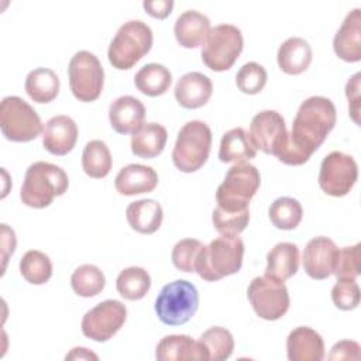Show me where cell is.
I'll return each instance as SVG.
<instances>
[{
	"label": "cell",
	"instance_id": "6da1fadb",
	"mask_svg": "<svg viewBox=\"0 0 361 361\" xmlns=\"http://www.w3.org/2000/svg\"><path fill=\"white\" fill-rule=\"evenodd\" d=\"M336 120V106L330 99L323 96L307 97L296 111L288 148L279 161L293 166L307 162L334 128Z\"/></svg>",
	"mask_w": 361,
	"mask_h": 361
},
{
	"label": "cell",
	"instance_id": "7a4b0ae2",
	"mask_svg": "<svg viewBox=\"0 0 361 361\" xmlns=\"http://www.w3.org/2000/svg\"><path fill=\"white\" fill-rule=\"evenodd\" d=\"M243 258V240L238 235H220L200 248L195 272L207 282L220 281L237 274L241 269Z\"/></svg>",
	"mask_w": 361,
	"mask_h": 361
},
{
	"label": "cell",
	"instance_id": "3957f363",
	"mask_svg": "<svg viewBox=\"0 0 361 361\" xmlns=\"http://www.w3.org/2000/svg\"><path fill=\"white\" fill-rule=\"evenodd\" d=\"M68 175L61 166L37 161L25 171L20 199L28 207L44 209L56 196H62L68 190Z\"/></svg>",
	"mask_w": 361,
	"mask_h": 361
},
{
	"label": "cell",
	"instance_id": "277c9868",
	"mask_svg": "<svg viewBox=\"0 0 361 361\" xmlns=\"http://www.w3.org/2000/svg\"><path fill=\"white\" fill-rule=\"evenodd\" d=\"M152 39V30L144 21L130 20L124 23L109 45V62L118 71L133 68L149 52Z\"/></svg>",
	"mask_w": 361,
	"mask_h": 361
},
{
	"label": "cell",
	"instance_id": "5b68a950",
	"mask_svg": "<svg viewBox=\"0 0 361 361\" xmlns=\"http://www.w3.org/2000/svg\"><path fill=\"white\" fill-rule=\"evenodd\" d=\"M261 183L258 169L248 162L234 164L216 190L217 207L227 212L248 210L250 200Z\"/></svg>",
	"mask_w": 361,
	"mask_h": 361
},
{
	"label": "cell",
	"instance_id": "8992f818",
	"mask_svg": "<svg viewBox=\"0 0 361 361\" xmlns=\"http://www.w3.org/2000/svg\"><path fill=\"white\" fill-rule=\"evenodd\" d=\"M212 130L200 120H192L179 130L172 151L173 165L185 173L200 169L210 154Z\"/></svg>",
	"mask_w": 361,
	"mask_h": 361
},
{
	"label": "cell",
	"instance_id": "52a82bcc",
	"mask_svg": "<svg viewBox=\"0 0 361 361\" xmlns=\"http://www.w3.org/2000/svg\"><path fill=\"white\" fill-rule=\"evenodd\" d=\"M199 307V292L196 286L185 279L166 283L155 299V313L166 326L188 323Z\"/></svg>",
	"mask_w": 361,
	"mask_h": 361
},
{
	"label": "cell",
	"instance_id": "ba28073f",
	"mask_svg": "<svg viewBox=\"0 0 361 361\" xmlns=\"http://www.w3.org/2000/svg\"><path fill=\"white\" fill-rule=\"evenodd\" d=\"M243 47L244 39L238 27L233 24H219L210 28L202 45V61L214 72L228 71L238 59Z\"/></svg>",
	"mask_w": 361,
	"mask_h": 361
},
{
	"label": "cell",
	"instance_id": "9c48e42d",
	"mask_svg": "<svg viewBox=\"0 0 361 361\" xmlns=\"http://www.w3.org/2000/svg\"><path fill=\"white\" fill-rule=\"evenodd\" d=\"M1 134L13 142H28L42 131V123L37 111L21 97L7 96L0 104Z\"/></svg>",
	"mask_w": 361,
	"mask_h": 361
},
{
	"label": "cell",
	"instance_id": "30bf717a",
	"mask_svg": "<svg viewBox=\"0 0 361 361\" xmlns=\"http://www.w3.org/2000/svg\"><path fill=\"white\" fill-rule=\"evenodd\" d=\"M72 94L85 103L99 99L104 83V71L99 58L89 51H78L68 66Z\"/></svg>",
	"mask_w": 361,
	"mask_h": 361
},
{
	"label": "cell",
	"instance_id": "8fae6325",
	"mask_svg": "<svg viewBox=\"0 0 361 361\" xmlns=\"http://www.w3.org/2000/svg\"><path fill=\"white\" fill-rule=\"evenodd\" d=\"M247 296L257 316L269 322L281 319L290 305L285 283L267 275L257 276L250 282Z\"/></svg>",
	"mask_w": 361,
	"mask_h": 361
},
{
	"label": "cell",
	"instance_id": "7c38bea8",
	"mask_svg": "<svg viewBox=\"0 0 361 361\" xmlns=\"http://www.w3.org/2000/svg\"><path fill=\"white\" fill-rule=\"evenodd\" d=\"M357 178L358 165L355 159L341 151H333L323 158L317 180L326 195L341 197L353 189Z\"/></svg>",
	"mask_w": 361,
	"mask_h": 361
},
{
	"label": "cell",
	"instance_id": "4fadbf2b",
	"mask_svg": "<svg viewBox=\"0 0 361 361\" xmlns=\"http://www.w3.org/2000/svg\"><path fill=\"white\" fill-rule=\"evenodd\" d=\"M248 134L257 149L274 155L278 159L285 154L289 144L285 120L275 110H262L257 113L251 120Z\"/></svg>",
	"mask_w": 361,
	"mask_h": 361
},
{
	"label": "cell",
	"instance_id": "5bb4252c",
	"mask_svg": "<svg viewBox=\"0 0 361 361\" xmlns=\"http://www.w3.org/2000/svg\"><path fill=\"white\" fill-rule=\"evenodd\" d=\"M127 319L126 306L116 299H107L87 310L82 319V333L93 341L110 340Z\"/></svg>",
	"mask_w": 361,
	"mask_h": 361
},
{
	"label": "cell",
	"instance_id": "9a60e30c",
	"mask_svg": "<svg viewBox=\"0 0 361 361\" xmlns=\"http://www.w3.org/2000/svg\"><path fill=\"white\" fill-rule=\"evenodd\" d=\"M78 141V126L75 120L65 114L51 117L42 131L44 148L58 157L71 152Z\"/></svg>",
	"mask_w": 361,
	"mask_h": 361
},
{
	"label": "cell",
	"instance_id": "2e32d148",
	"mask_svg": "<svg viewBox=\"0 0 361 361\" xmlns=\"http://www.w3.org/2000/svg\"><path fill=\"white\" fill-rule=\"evenodd\" d=\"M336 244L324 235L312 238L303 251V269L312 278L323 281L333 274V262L336 255Z\"/></svg>",
	"mask_w": 361,
	"mask_h": 361
},
{
	"label": "cell",
	"instance_id": "e0dca14e",
	"mask_svg": "<svg viewBox=\"0 0 361 361\" xmlns=\"http://www.w3.org/2000/svg\"><path fill=\"white\" fill-rule=\"evenodd\" d=\"M360 8L351 10L333 39L336 55L345 62H358L361 59V16Z\"/></svg>",
	"mask_w": 361,
	"mask_h": 361
},
{
	"label": "cell",
	"instance_id": "ac0fdd59",
	"mask_svg": "<svg viewBox=\"0 0 361 361\" xmlns=\"http://www.w3.org/2000/svg\"><path fill=\"white\" fill-rule=\"evenodd\" d=\"M145 118V107L134 96H120L109 107V120L111 128L118 134H133Z\"/></svg>",
	"mask_w": 361,
	"mask_h": 361
},
{
	"label": "cell",
	"instance_id": "d6986e66",
	"mask_svg": "<svg viewBox=\"0 0 361 361\" xmlns=\"http://www.w3.org/2000/svg\"><path fill=\"white\" fill-rule=\"evenodd\" d=\"M286 353L289 361H320L324 357V341L316 330L299 326L286 338Z\"/></svg>",
	"mask_w": 361,
	"mask_h": 361
},
{
	"label": "cell",
	"instance_id": "ffe728a7",
	"mask_svg": "<svg viewBox=\"0 0 361 361\" xmlns=\"http://www.w3.org/2000/svg\"><path fill=\"white\" fill-rule=\"evenodd\" d=\"M213 93L212 80L200 72H188L175 85V99L183 109L204 106Z\"/></svg>",
	"mask_w": 361,
	"mask_h": 361
},
{
	"label": "cell",
	"instance_id": "44dd1931",
	"mask_svg": "<svg viewBox=\"0 0 361 361\" xmlns=\"http://www.w3.org/2000/svg\"><path fill=\"white\" fill-rule=\"evenodd\" d=\"M158 185L155 169L141 164H130L118 171L114 179V188L120 195L134 196L152 192Z\"/></svg>",
	"mask_w": 361,
	"mask_h": 361
},
{
	"label": "cell",
	"instance_id": "7402d4cb",
	"mask_svg": "<svg viewBox=\"0 0 361 361\" xmlns=\"http://www.w3.org/2000/svg\"><path fill=\"white\" fill-rule=\"evenodd\" d=\"M210 32V20L196 10L182 13L173 25L178 44L183 48H197L203 45Z\"/></svg>",
	"mask_w": 361,
	"mask_h": 361
},
{
	"label": "cell",
	"instance_id": "603a6c76",
	"mask_svg": "<svg viewBox=\"0 0 361 361\" xmlns=\"http://www.w3.org/2000/svg\"><path fill=\"white\" fill-rule=\"evenodd\" d=\"M313 58L309 42L300 37H290L285 39L278 48L276 61L282 72L288 75L303 73Z\"/></svg>",
	"mask_w": 361,
	"mask_h": 361
},
{
	"label": "cell",
	"instance_id": "cb8c5ba5",
	"mask_svg": "<svg viewBox=\"0 0 361 361\" xmlns=\"http://www.w3.org/2000/svg\"><path fill=\"white\" fill-rule=\"evenodd\" d=\"M155 358L159 361L206 360V354L199 340L196 341L186 334H169L157 344Z\"/></svg>",
	"mask_w": 361,
	"mask_h": 361
},
{
	"label": "cell",
	"instance_id": "d4e9b609",
	"mask_svg": "<svg viewBox=\"0 0 361 361\" xmlns=\"http://www.w3.org/2000/svg\"><path fill=\"white\" fill-rule=\"evenodd\" d=\"M299 268V248L293 243H278L267 254L265 275L285 282L292 278Z\"/></svg>",
	"mask_w": 361,
	"mask_h": 361
},
{
	"label": "cell",
	"instance_id": "484cf974",
	"mask_svg": "<svg viewBox=\"0 0 361 361\" xmlns=\"http://www.w3.org/2000/svg\"><path fill=\"white\" fill-rule=\"evenodd\" d=\"M126 217L130 227L137 233L152 234L161 227L164 212L157 200L141 199L127 206Z\"/></svg>",
	"mask_w": 361,
	"mask_h": 361
},
{
	"label": "cell",
	"instance_id": "4316f807",
	"mask_svg": "<svg viewBox=\"0 0 361 361\" xmlns=\"http://www.w3.org/2000/svg\"><path fill=\"white\" fill-rule=\"evenodd\" d=\"M166 128L158 123H144L131 135V151L135 157L151 159L159 155L166 144Z\"/></svg>",
	"mask_w": 361,
	"mask_h": 361
},
{
	"label": "cell",
	"instance_id": "83f0119b",
	"mask_svg": "<svg viewBox=\"0 0 361 361\" xmlns=\"http://www.w3.org/2000/svg\"><path fill=\"white\" fill-rule=\"evenodd\" d=\"M255 155L257 148L244 128H231L223 134L219 148V159L221 162H247L255 158Z\"/></svg>",
	"mask_w": 361,
	"mask_h": 361
},
{
	"label": "cell",
	"instance_id": "f1b7e54d",
	"mask_svg": "<svg viewBox=\"0 0 361 361\" xmlns=\"http://www.w3.org/2000/svg\"><path fill=\"white\" fill-rule=\"evenodd\" d=\"M24 87L35 103H49L59 93V78L49 68H35L27 75Z\"/></svg>",
	"mask_w": 361,
	"mask_h": 361
},
{
	"label": "cell",
	"instance_id": "f546056e",
	"mask_svg": "<svg viewBox=\"0 0 361 361\" xmlns=\"http://www.w3.org/2000/svg\"><path fill=\"white\" fill-rule=\"evenodd\" d=\"M172 83V73L161 63H147L134 76L135 87L145 96L164 94Z\"/></svg>",
	"mask_w": 361,
	"mask_h": 361
},
{
	"label": "cell",
	"instance_id": "4dcf8cb0",
	"mask_svg": "<svg viewBox=\"0 0 361 361\" xmlns=\"http://www.w3.org/2000/svg\"><path fill=\"white\" fill-rule=\"evenodd\" d=\"M82 168L85 173L93 179H102L111 169V154L102 140L89 141L82 152Z\"/></svg>",
	"mask_w": 361,
	"mask_h": 361
},
{
	"label": "cell",
	"instance_id": "1f68e13d",
	"mask_svg": "<svg viewBox=\"0 0 361 361\" xmlns=\"http://www.w3.org/2000/svg\"><path fill=\"white\" fill-rule=\"evenodd\" d=\"M199 343L206 354V360L209 361L227 360L234 350L233 334L226 327L220 326H214L203 331L199 337Z\"/></svg>",
	"mask_w": 361,
	"mask_h": 361
},
{
	"label": "cell",
	"instance_id": "d6a6232c",
	"mask_svg": "<svg viewBox=\"0 0 361 361\" xmlns=\"http://www.w3.org/2000/svg\"><path fill=\"white\" fill-rule=\"evenodd\" d=\"M116 288L124 299L140 300L151 288V276L141 267H128L118 274Z\"/></svg>",
	"mask_w": 361,
	"mask_h": 361
},
{
	"label": "cell",
	"instance_id": "836d02e7",
	"mask_svg": "<svg viewBox=\"0 0 361 361\" xmlns=\"http://www.w3.org/2000/svg\"><path fill=\"white\" fill-rule=\"evenodd\" d=\"M271 223L279 230H293L299 226L303 217V209L299 200L282 196L272 202L268 210Z\"/></svg>",
	"mask_w": 361,
	"mask_h": 361
},
{
	"label": "cell",
	"instance_id": "e575fe53",
	"mask_svg": "<svg viewBox=\"0 0 361 361\" xmlns=\"http://www.w3.org/2000/svg\"><path fill=\"white\" fill-rule=\"evenodd\" d=\"M71 285L78 296L93 298L104 289L106 278L100 268L92 264H85L73 271Z\"/></svg>",
	"mask_w": 361,
	"mask_h": 361
},
{
	"label": "cell",
	"instance_id": "d590c367",
	"mask_svg": "<svg viewBox=\"0 0 361 361\" xmlns=\"http://www.w3.org/2000/svg\"><path fill=\"white\" fill-rule=\"evenodd\" d=\"M20 272L28 283L44 285L52 276V262L42 251L30 250L20 261Z\"/></svg>",
	"mask_w": 361,
	"mask_h": 361
},
{
	"label": "cell",
	"instance_id": "8d00e7d4",
	"mask_svg": "<svg viewBox=\"0 0 361 361\" xmlns=\"http://www.w3.org/2000/svg\"><path fill=\"white\" fill-rule=\"evenodd\" d=\"M212 221L220 235H238L248 226L250 210L227 212L216 207L212 214Z\"/></svg>",
	"mask_w": 361,
	"mask_h": 361
},
{
	"label": "cell",
	"instance_id": "74e56055",
	"mask_svg": "<svg viewBox=\"0 0 361 361\" xmlns=\"http://www.w3.org/2000/svg\"><path fill=\"white\" fill-rule=\"evenodd\" d=\"M267 79L268 75L262 65L257 62H247L238 69L235 75V85L238 90L245 94H257L267 85Z\"/></svg>",
	"mask_w": 361,
	"mask_h": 361
},
{
	"label": "cell",
	"instance_id": "f35d334b",
	"mask_svg": "<svg viewBox=\"0 0 361 361\" xmlns=\"http://www.w3.org/2000/svg\"><path fill=\"white\" fill-rule=\"evenodd\" d=\"M360 244L336 250L333 274L337 279H355L360 275Z\"/></svg>",
	"mask_w": 361,
	"mask_h": 361
},
{
	"label": "cell",
	"instance_id": "ab89813d",
	"mask_svg": "<svg viewBox=\"0 0 361 361\" xmlns=\"http://www.w3.org/2000/svg\"><path fill=\"white\" fill-rule=\"evenodd\" d=\"M203 244L196 238H183L172 248V264L182 272H195L197 254Z\"/></svg>",
	"mask_w": 361,
	"mask_h": 361
},
{
	"label": "cell",
	"instance_id": "60d3db41",
	"mask_svg": "<svg viewBox=\"0 0 361 361\" xmlns=\"http://www.w3.org/2000/svg\"><path fill=\"white\" fill-rule=\"evenodd\" d=\"M331 299L340 310L355 309L360 305V286L355 279H337L331 289Z\"/></svg>",
	"mask_w": 361,
	"mask_h": 361
},
{
	"label": "cell",
	"instance_id": "b9f144b4",
	"mask_svg": "<svg viewBox=\"0 0 361 361\" xmlns=\"http://www.w3.org/2000/svg\"><path fill=\"white\" fill-rule=\"evenodd\" d=\"M360 78L361 73L357 72L345 85V96L348 99L350 116L357 126H360Z\"/></svg>",
	"mask_w": 361,
	"mask_h": 361
},
{
	"label": "cell",
	"instance_id": "7bdbcfd3",
	"mask_svg": "<svg viewBox=\"0 0 361 361\" xmlns=\"http://www.w3.org/2000/svg\"><path fill=\"white\" fill-rule=\"evenodd\" d=\"M361 357L360 354V344L351 340H341L331 347L329 354V360H355L358 361Z\"/></svg>",
	"mask_w": 361,
	"mask_h": 361
},
{
	"label": "cell",
	"instance_id": "ee69618b",
	"mask_svg": "<svg viewBox=\"0 0 361 361\" xmlns=\"http://www.w3.org/2000/svg\"><path fill=\"white\" fill-rule=\"evenodd\" d=\"M144 10L154 18H166L173 8L172 0H157V1H144L142 3Z\"/></svg>",
	"mask_w": 361,
	"mask_h": 361
},
{
	"label": "cell",
	"instance_id": "f6af8a7d",
	"mask_svg": "<svg viewBox=\"0 0 361 361\" xmlns=\"http://www.w3.org/2000/svg\"><path fill=\"white\" fill-rule=\"evenodd\" d=\"M65 358L66 360H97L99 357L85 347H75L69 354H66Z\"/></svg>",
	"mask_w": 361,
	"mask_h": 361
}]
</instances>
